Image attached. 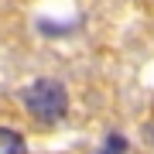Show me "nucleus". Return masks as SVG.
<instances>
[{"label": "nucleus", "instance_id": "1", "mask_svg": "<svg viewBox=\"0 0 154 154\" xmlns=\"http://www.w3.org/2000/svg\"><path fill=\"white\" fill-rule=\"evenodd\" d=\"M24 106L38 116L41 123H55L69 110V93L58 79H34L24 89Z\"/></svg>", "mask_w": 154, "mask_h": 154}, {"label": "nucleus", "instance_id": "2", "mask_svg": "<svg viewBox=\"0 0 154 154\" xmlns=\"http://www.w3.org/2000/svg\"><path fill=\"white\" fill-rule=\"evenodd\" d=\"M0 151H4V154H28L24 137L14 134V130H4V127H0Z\"/></svg>", "mask_w": 154, "mask_h": 154}, {"label": "nucleus", "instance_id": "3", "mask_svg": "<svg viewBox=\"0 0 154 154\" xmlns=\"http://www.w3.org/2000/svg\"><path fill=\"white\" fill-rule=\"evenodd\" d=\"M130 151V144H127V137H120V134H110V137L103 140V147H99V154H127Z\"/></svg>", "mask_w": 154, "mask_h": 154}]
</instances>
